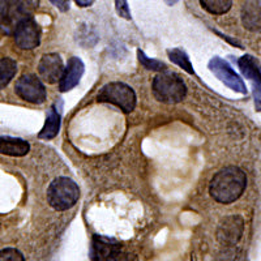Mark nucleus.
<instances>
[{
	"label": "nucleus",
	"mask_w": 261,
	"mask_h": 261,
	"mask_svg": "<svg viewBox=\"0 0 261 261\" xmlns=\"http://www.w3.org/2000/svg\"><path fill=\"white\" fill-rule=\"evenodd\" d=\"M13 36L18 47L22 50H32L41 42V29L33 18H24L17 24Z\"/></svg>",
	"instance_id": "6"
},
{
	"label": "nucleus",
	"mask_w": 261,
	"mask_h": 261,
	"mask_svg": "<svg viewBox=\"0 0 261 261\" xmlns=\"http://www.w3.org/2000/svg\"><path fill=\"white\" fill-rule=\"evenodd\" d=\"M242 22L249 32L261 33V0H247L242 8Z\"/></svg>",
	"instance_id": "12"
},
{
	"label": "nucleus",
	"mask_w": 261,
	"mask_h": 261,
	"mask_svg": "<svg viewBox=\"0 0 261 261\" xmlns=\"http://www.w3.org/2000/svg\"><path fill=\"white\" fill-rule=\"evenodd\" d=\"M256 102V107H257V110L261 111V99L260 101H255Z\"/></svg>",
	"instance_id": "27"
},
{
	"label": "nucleus",
	"mask_w": 261,
	"mask_h": 261,
	"mask_svg": "<svg viewBox=\"0 0 261 261\" xmlns=\"http://www.w3.org/2000/svg\"><path fill=\"white\" fill-rule=\"evenodd\" d=\"M60 129V114L58 113V110L55 109V106H53L48 110L47 118H46V123L42 128V130L39 132V137L41 139L50 140L54 139L59 134Z\"/></svg>",
	"instance_id": "16"
},
{
	"label": "nucleus",
	"mask_w": 261,
	"mask_h": 261,
	"mask_svg": "<svg viewBox=\"0 0 261 261\" xmlns=\"http://www.w3.org/2000/svg\"><path fill=\"white\" fill-rule=\"evenodd\" d=\"M119 247H120V244L116 243L114 239H109V238L101 237V235H95L93 238L90 255H92V258L94 261H107Z\"/></svg>",
	"instance_id": "14"
},
{
	"label": "nucleus",
	"mask_w": 261,
	"mask_h": 261,
	"mask_svg": "<svg viewBox=\"0 0 261 261\" xmlns=\"http://www.w3.org/2000/svg\"><path fill=\"white\" fill-rule=\"evenodd\" d=\"M63 71V60L58 54H46L38 64L39 76L48 84L58 83L62 77Z\"/></svg>",
	"instance_id": "9"
},
{
	"label": "nucleus",
	"mask_w": 261,
	"mask_h": 261,
	"mask_svg": "<svg viewBox=\"0 0 261 261\" xmlns=\"http://www.w3.org/2000/svg\"><path fill=\"white\" fill-rule=\"evenodd\" d=\"M84 63L80 58L72 57L68 60L67 68L63 71L62 77L59 80V89L62 92H68V90L73 89L74 86L80 83V79L84 74Z\"/></svg>",
	"instance_id": "11"
},
{
	"label": "nucleus",
	"mask_w": 261,
	"mask_h": 261,
	"mask_svg": "<svg viewBox=\"0 0 261 261\" xmlns=\"http://www.w3.org/2000/svg\"><path fill=\"white\" fill-rule=\"evenodd\" d=\"M80 197V188L72 179L58 178L47 190V201L55 211H67L72 208Z\"/></svg>",
	"instance_id": "2"
},
{
	"label": "nucleus",
	"mask_w": 261,
	"mask_h": 261,
	"mask_svg": "<svg viewBox=\"0 0 261 261\" xmlns=\"http://www.w3.org/2000/svg\"><path fill=\"white\" fill-rule=\"evenodd\" d=\"M209 69L213 72L217 76V79H220L225 85H227L230 89H232L234 92L242 93V94H246V84L243 83V80L241 79V76L238 73H235L234 69L228 65L227 62H225L221 58H213V59L209 62Z\"/></svg>",
	"instance_id": "7"
},
{
	"label": "nucleus",
	"mask_w": 261,
	"mask_h": 261,
	"mask_svg": "<svg viewBox=\"0 0 261 261\" xmlns=\"http://www.w3.org/2000/svg\"><path fill=\"white\" fill-rule=\"evenodd\" d=\"M16 94L30 103H43L46 101V89L37 76L24 74L17 80L15 86Z\"/></svg>",
	"instance_id": "5"
},
{
	"label": "nucleus",
	"mask_w": 261,
	"mask_h": 261,
	"mask_svg": "<svg viewBox=\"0 0 261 261\" xmlns=\"http://www.w3.org/2000/svg\"><path fill=\"white\" fill-rule=\"evenodd\" d=\"M202 8L213 15H223L231 8L232 0H200Z\"/></svg>",
	"instance_id": "19"
},
{
	"label": "nucleus",
	"mask_w": 261,
	"mask_h": 261,
	"mask_svg": "<svg viewBox=\"0 0 261 261\" xmlns=\"http://www.w3.org/2000/svg\"><path fill=\"white\" fill-rule=\"evenodd\" d=\"M30 150L28 141L17 137H0V153L12 157H22Z\"/></svg>",
	"instance_id": "15"
},
{
	"label": "nucleus",
	"mask_w": 261,
	"mask_h": 261,
	"mask_svg": "<svg viewBox=\"0 0 261 261\" xmlns=\"http://www.w3.org/2000/svg\"><path fill=\"white\" fill-rule=\"evenodd\" d=\"M239 68L244 77L248 79V81L252 84L253 93H255V101L261 99V67L260 63L252 55H244L238 62Z\"/></svg>",
	"instance_id": "10"
},
{
	"label": "nucleus",
	"mask_w": 261,
	"mask_h": 261,
	"mask_svg": "<svg viewBox=\"0 0 261 261\" xmlns=\"http://www.w3.org/2000/svg\"><path fill=\"white\" fill-rule=\"evenodd\" d=\"M17 71V64L11 58H2L0 59V89H4L12 79L15 77Z\"/></svg>",
	"instance_id": "17"
},
{
	"label": "nucleus",
	"mask_w": 261,
	"mask_h": 261,
	"mask_svg": "<svg viewBox=\"0 0 261 261\" xmlns=\"http://www.w3.org/2000/svg\"><path fill=\"white\" fill-rule=\"evenodd\" d=\"M98 102H109L120 107L125 113H130L136 106V94L134 89L123 83H110L98 93Z\"/></svg>",
	"instance_id": "4"
},
{
	"label": "nucleus",
	"mask_w": 261,
	"mask_h": 261,
	"mask_svg": "<svg viewBox=\"0 0 261 261\" xmlns=\"http://www.w3.org/2000/svg\"><path fill=\"white\" fill-rule=\"evenodd\" d=\"M246 186L247 176L243 170L237 166H227L213 176L209 192L216 201L231 204L243 195Z\"/></svg>",
	"instance_id": "1"
},
{
	"label": "nucleus",
	"mask_w": 261,
	"mask_h": 261,
	"mask_svg": "<svg viewBox=\"0 0 261 261\" xmlns=\"http://www.w3.org/2000/svg\"><path fill=\"white\" fill-rule=\"evenodd\" d=\"M115 8L120 17L130 20V11L127 0H115Z\"/></svg>",
	"instance_id": "23"
},
{
	"label": "nucleus",
	"mask_w": 261,
	"mask_h": 261,
	"mask_svg": "<svg viewBox=\"0 0 261 261\" xmlns=\"http://www.w3.org/2000/svg\"><path fill=\"white\" fill-rule=\"evenodd\" d=\"M107 261H135V257L129 252H125L120 246Z\"/></svg>",
	"instance_id": "24"
},
{
	"label": "nucleus",
	"mask_w": 261,
	"mask_h": 261,
	"mask_svg": "<svg viewBox=\"0 0 261 261\" xmlns=\"http://www.w3.org/2000/svg\"><path fill=\"white\" fill-rule=\"evenodd\" d=\"M16 0H0V30L6 34H12L20 22L15 7Z\"/></svg>",
	"instance_id": "13"
},
{
	"label": "nucleus",
	"mask_w": 261,
	"mask_h": 261,
	"mask_svg": "<svg viewBox=\"0 0 261 261\" xmlns=\"http://www.w3.org/2000/svg\"><path fill=\"white\" fill-rule=\"evenodd\" d=\"M0 261H25V258L18 249L6 248L0 251Z\"/></svg>",
	"instance_id": "22"
},
{
	"label": "nucleus",
	"mask_w": 261,
	"mask_h": 261,
	"mask_svg": "<svg viewBox=\"0 0 261 261\" xmlns=\"http://www.w3.org/2000/svg\"><path fill=\"white\" fill-rule=\"evenodd\" d=\"M38 3L39 0H16V12H17L20 20L32 18L37 8H38Z\"/></svg>",
	"instance_id": "18"
},
{
	"label": "nucleus",
	"mask_w": 261,
	"mask_h": 261,
	"mask_svg": "<svg viewBox=\"0 0 261 261\" xmlns=\"http://www.w3.org/2000/svg\"><path fill=\"white\" fill-rule=\"evenodd\" d=\"M50 2L63 12H65L69 8V0H50Z\"/></svg>",
	"instance_id": "25"
},
{
	"label": "nucleus",
	"mask_w": 261,
	"mask_h": 261,
	"mask_svg": "<svg viewBox=\"0 0 261 261\" xmlns=\"http://www.w3.org/2000/svg\"><path fill=\"white\" fill-rule=\"evenodd\" d=\"M167 54H169V58L171 62L178 64L179 67H181L184 71H187L190 74H193V68L190 62V58H188V55L183 50H180V48H172V50L167 51Z\"/></svg>",
	"instance_id": "20"
},
{
	"label": "nucleus",
	"mask_w": 261,
	"mask_h": 261,
	"mask_svg": "<svg viewBox=\"0 0 261 261\" xmlns=\"http://www.w3.org/2000/svg\"><path fill=\"white\" fill-rule=\"evenodd\" d=\"M153 94L163 103H179L187 94V86L175 73H161L153 81Z\"/></svg>",
	"instance_id": "3"
},
{
	"label": "nucleus",
	"mask_w": 261,
	"mask_h": 261,
	"mask_svg": "<svg viewBox=\"0 0 261 261\" xmlns=\"http://www.w3.org/2000/svg\"><path fill=\"white\" fill-rule=\"evenodd\" d=\"M244 222L241 216H228L217 228V239L223 246H234L243 235Z\"/></svg>",
	"instance_id": "8"
},
{
	"label": "nucleus",
	"mask_w": 261,
	"mask_h": 261,
	"mask_svg": "<svg viewBox=\"0 0 261 261\" xmlns=\"http://www.w3.org/2000/svg\"><path fill=\"white\" fill-rule=\"evenodd\" d=\"M74 2H76L80 7H89L92 6L94 0H74Z\"/></svg>",
	"instance_id": "26"
},
{
	"label": "nucleus",
	"mask_w": 261,
	"mask_h": 261,
	"mask_svg": "<svg viewBox=\"0 0 261 261\" xmlns=\"http://www.w3.org/2000/svg\"><path fill=\"white\" fill-rule=\"evenodd\" d=\"M137 55H139L140 63H141L146 69H149V71H165V69H166V65L163 64L162 62L155 59H150V58L146 57L145 54L141 50L137 51Z\"/></svg>",
	"instance_id": "21"
}]
</instances>
